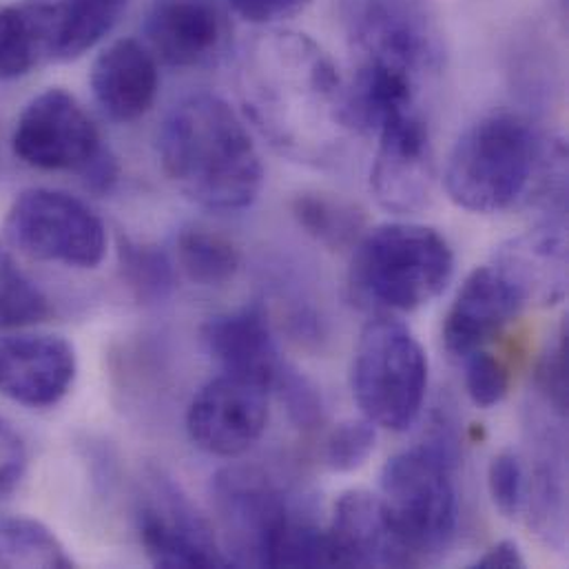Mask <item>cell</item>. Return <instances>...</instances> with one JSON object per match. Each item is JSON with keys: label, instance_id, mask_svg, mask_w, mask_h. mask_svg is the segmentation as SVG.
Masks as SVG:
<instances>
[{"label": "cell", "instance_id": "6da1fadb", "mask_svg": "<svg viewBox=\"0 0 569 569\" xmlns=\"http://www.w3.org/2000/svg\"><path fill=\"white\" fill-rule=\"evenodd\" d=\"M240 96L256 129L299 164H337L357 133L348 84L323 47L299 31L271 29L251 40Z\"/></svg>", "mask_w": 569, "mask_h": 569}, {"label": "cell", "instance_id": "7a4b0ae2", "mask_svg": "<svg viewBox=\"0 0 569 569\" xmlns=\"http://www.w3.org/2000/svg\"><path fill=\"white\" fill-rule=\"evenodd\" d=\"M158 156L169 182L209 211H244L264 187L253 136L238 111L213 93H193L167 113Z\"/></svg>", "mask_w": 569, "mask_h": 569}, {"label": "cell", "instance_id": "3957f363", "mask_svg": "<svg viewBox=\"0 0 569 569\" xmlns=\"http://www.w3.org/2000/svg\"><path fill=\"white\" fill-rule=\"evenodd\" d=\"M455 276V253L432 227L388 222L363 233L352 251L348 288L363 310L412 312L432 303Z\"/></svg>", "mask_w": 569, "mask_h": 569}, {"label": "cell", "instance_id": "277c9868", "mask_svg": "<svg viewBox=\"0 0 569 569\" xmlns=\"http://www.w3.org/2000/svg\"><path fill=\"white\" fill-rule=\"evenodd\" d=\"M543 140L515 113H495L468 127L455 142L443 187L463 211L492 216L517 204L535 176Z\"/></svg>", "mask_w": 569, "mask_h": 569}, {"label": "cell", "instance_id": "5b68a950", "mask_svg": "<svg viewBox=\"0 0 569 569\" xmlns=\"http://www.w3.org/2000/svg\"><path fill=\"white\" fill-rule=\"evenodd\" d=\"M459 450L423 441L386 461L379 501L415 566L443 557L457 535L459 501L452 472Z\"/></svg>", "mask_w": 569, "mask_h": 569}, {"label": "cell", "instance_id": "8992f818", "mask_svg": "<svg viewBox=\"0 0 569 569\" xmlns=\"http://www.w3.org/2000/svg\"><path fill=\"white\" fill-rule=\"evenodd\" d=\"M13 156L40 171L76 173L84 187L107 196L120 180V164L84 107L60 87L33 96L11 133Z\"/></svg>", "mask_w": 569, "mask_h": 569}, {"label": "cell", "instance_id": "52a82bcc", "mask_svg": "<svg viewBox=\"0 0 569 569\" xmlns=\"http://www.w3.org/2000/svg\"><path fill=\"white\" fill-rule=\"evenodd\" d=\"M350 388L372 426L390 432L415 426L428 390V355L415 332L388 315L370 319L355 346Z\"/></svg>", "mask_w": 569, "mask_h": 569}, {"label": "cell", "instance_id": "ba28073f", "mask_svg": "<svg viewBox=\"0 0 569 569\" xmlns=\"http://www.w3.org/2000/svg\"><path fill=\"white\" fill-rule=\"evenodd\" d=\"M357 64L399 71L419 84L441 73L448 47L435 0H337Z\"/></svg>", "mask_w": 569, "mask_h": 569}, {"label": "cell", "instance_id": "9c48e42d", "mask_svg": "<svg viewBox=\"0 0 569 569\" xmlns=\"http://www.w3.org/2000/svg\"><path fill=\"white\" fill-rule=\"evenodd\" d=\"M4 238L29 260L71 269H98L109 244L104 222L89 204L44 187L24 189L13 198L4 216Z\"/></svg>", "mask_w": 569, "mask_h": 569}, {"label": "cell", "instance_id": "30bf717a", "mask_svg": "<svg viewBox=\"0 0 569 569\" xmlns=\"http://www.w3.org/2000/svg\"><path fill=\"white\" fill-rule=\"evenodd\" d=\"M222 550L233 568H271L286 523L295 515L280 486L260 468L231 466L213 479Z\"/></svg>", "mask_w": 569, "mask_h": 569}, {"label": "cell", "instance_id": "8fae6325", "mask_svg": "<svg viewBox=\"0 0 569 569\" xmlns=\"http://www.w3.org/2000/svg\"><path fill=\"white\" fill-rule=\"evenodd\" d=\"M140 546L151 566L164 569L229 568L209 521L167 477L153 475L144 481L136 510ZM233 568V566H231Z\"/></svg>", "mask_w": 569, "mask_h": 569}, {"label": "cell", "instance_id": "7c38bea8", "mask_svg": "<svg viewBox=\"0 0 569 569\" xmlns=\"http://www.w3.org/2000/svg\"><path fill=\"white\" fill-rule=\"evenodd\" d=\"M370 167V191L377 204L395 216L421 213L435 193V153L419 109L383 122Z\"/></svg>", "mask_w": 569, "mask_h": 569}, {"label": "cell", "instance_id": "4fadbf2b", "mask_svg": "<svg viewBox=\"0 0 569 569\" xmlns=\"http://www.w3.org/2000/svg\"><path fill=\"white\" fill-rule=\"evenodd\" d=\"M269 426V390L220 375L204 383L187 410V432L207 455L233 459L249 452Z\"/></svg>", "mask_w": 569, "mask_h": 569}, {"label": "cell", "instance_id": "5bb4252c", "mask_svg": "<svg viewBox=\"0 0 569 569\" xmlns=\"http://www.w3.org/2000/svg\"><path fill=\"white\" fill-rule=\"evenodd\" d=\"M78 375L71 341L49 332H20L0 339V395L27 408L60 403Z\"/></svg>", "mask_w": 569, "mask_h": 569}, {"label": "cell", "instance_id": "9a60e30c", "mask_svg": "<svg viewBox=\"0 0 569 569\" xmlns=\"http://www.w3.org/2000/svg\"><path fill=\"white\" fill-rule=\"evenodd\" d=\"M147 47L176 69L213 64L229 42V18L220 0H156L144 20Z\"/></svg>", "mask_w": 569, "mask_h": 569}, {"label": "cell", "instance_id": "2e32d148", "mask_svg": "<svg viewBox=\"0 0 569 569\" xmlns=\"http://www.w3.org/2000/svg\"><path fill=\"white\" fill-rule=\"evenodd\" d=\"M523 308L526 301L495 264L475 269L443 319L441 341L446 352L452 359H466L490 343Z\"/></svg>", "mask_w": 569, "mask_h": 569}, {"label": "cell", "instance_id": "e0dca14e", "mask_svg": "<svg viewBox=\"0 0 569 569\" xmlns=\"http://www.w3.org/2000/svg\"><path fill=\"white\" fill-rule=\"evenodd\" d=\"M328 541L335 568H410L408 550L395 535L377 495L343 492L332 512Z\"/></svg>", "mask_w": 569, "mask_h": 569}, {"label": "cell", "instance_id": "ac0fdd59", "mask_svg": "<svg viewBox=\"0 0 569 569\" xmlns=\"http://www.w3.org/2000/svg\"><path fill=\"white\" fill-rule=\"evenodd\" d=\"M202 341L224 375L273 390L284 361L260 306L209 317L202 326Z\"/></svg>", "mask_w": 569, "mask_h": 569}, {"label": "cell", "instance_id": "d6986e66", "mask_svg": "<svg viewBox=\"0 0 569 569\" xmlns=\"http://www.w3.org/2000/svg\"><path fill=\"white\" fill-rule=\"evenodd\" d=\"M91 93L113 122H136L151 111L160 89V69L151 49L136 38L104 47L91 64Z\"/></svg>", "mask_w": 569, "mask_h": 569}, {"label": "cell", "instance_id": "ffe728a7", "mask_svg": "<svg viewBox=\"0 0 569 569\" xmlns=\"http://www.w3.org/2000/svg\"><path fill=\"white\" fill-rule=\"evenodd\" d=\"M492 264L512 282L526 306H555L568 295V238L563 224H537L501 244Z\"/></svg>", "mask_w": 569, "mask_h": 569}, {"label": "cell", "instance_id": "44dd1931", "mask_svg": "<svg viewBox=\"0 0 569 569\" xmlns=\"http://www.w3.org/2000/svg\"><path fill=\"white\" fill-rule=\"evenodd\" d=\"M53 0H16L0 7V82L18 80L53 51Z\"/></svg>", "mask_w": 569, "mask_h": 569}, {"label": "cell", "instance_id": "7402d4cb", "mask_svg": "<svg viewBox=\"0 0 569 569\" xmlns=\"http://www.w3.org/2000/svg\"><path fill=\"white\" fill-rule=\"evenodd\" d=\"M129 0H53L51 60H78L102 42L120 22Z\"/></svg>", "mask_w": 569, "mask_h": 569}, {"label": "cell", "instance_id": "603a6c76", "mask_svg": "<svg viewBox=\"0 0 569 569\" xmlns=\"http://www.w3.org/2000/svg\"><path fill=\"white\" fill-rule=\"evenodd\" d=\"M173 262L191 284L218 288L236 280L242 258L227 236L202 227H187L176 238Z\"/></svg>", "mask_w": 569, "mask_h": 569}, {"label": "cell", "instance_id": "cb8c5ba5", "mask_svg": "<svg viewBox=\"0 0 569 569\" xmlns=\"http://www.w3.org/2000/svg\"><path fill=\"white\" fill-rule=\"evenodd\" d=\"M290 211L306 236L332 251L355 247L363 236V211L328 193H297L290 202Z\"/></svg>", "mask_w": 569, "mask_h": 569}, {"label": "cell", "instance_id": "d4e9b609", "mask_svg": "<svg viewBox=\"0 0 569 569\" xmlns=\"http://www.w3.org/2000/svg\"><path fill=\"white\" fill-rule=\"evenodd\" d=\"M563 450L559 441L550 435L541 463L537 466L530 492V521L537 532L552 543L555 548H566V470H563Z\"/></svg>", "mask_w": 569, "mask_h": 569}, {"label": "cell", "instance_id": "484cf974", "mask_svg": "<svg viewBox=\"0 0 569 569\" xmlns=\"http://www.w3.org/2000/svg\"><path fill=\"white\" fill-rule=\"evenodd\" d=\"M0 568H76L62 541L40 521L0 519Z\"/></svg>", "mask_w": 569, "mask_h": 569}, {"label": "cell", "instance_id": "4316f807", "mask_svg": "<svg viewBox=\"0 0 569 569\" xmlns=\"http://www.w3.org/2000/svg\"><path fill=\"white\" fill-rule=\"evenodd\" d=\"M122 278L140 303L164 301L176 286V262L156 244L120 240L118 244Z\"/></svg>", "mask_w": 569, "mask_h": 569}, {"label": "cell", "instance_id": "83f0119b", "mask_svg": "<svg viewBox=\"0 0 569 569\" xmlns=\"http://www.w3.org/2000/svg\"><path fill=\"white\" fill-rule=\"evenodd\" d=\"M51 317L49 297L16 264L0 244V330H20Z\"/></svg>", "mask_w": 569, "mask_h": 569}, {"label": "cell", "instance_id": "f1b7e54d", "mask_svg": "<svg viewBox=\"0 0 569 569\" xmlns=\"http://www.w3.org/2000/svg\"><path fill=\"white\" fill-rule=\"evenodd\" d=\"M377 446V426L368 419H350L339 423L326 441V463L335 472L359 470Z\"/></svg>", "mask_w": 569, "mask_h": 569}, {"label": "cell", "instance_id": "f546056e", "mask_svg": "<svg viewBox=\"0 0 569 569\" xmlns=\"http://www.w3.org/2000/svg\"><path fill=\"white\" fill-rule=\"evenodd\" d=\"M535 386L546 406L561 419L568 417V323L548 341L535 372Z\"/></svg>", "mask_w": 569, "mask_h": 569}, {"label": "cell", "instance_id": "4dcf8cb0", "mask_svg": "<svg viewBox=\"0 0 569 569\" xmlns=\"http://www.w3.org/2000/svg\"><path fill=\"white\" fill-rule=\"evenodd\" d=\"M466 390L475 406L495 408L510 392V372L506 363L488 350H477L466 359Z\"/></svg>", "mask_w": 569, "mask_h": 569}, {"label": "cell", "instance_id": "1f68e13d", "mask_svg": "<svg viewBox=\"0 0 569 569\" xmlns=\"http://www.w3.org/2000/svg\"><path fill=\"white\" fill-rule=\"evenodd\" d=\"M488 490L495 508L503 517L515 519L523 510L528 501L526 497L528 486H526V470L517 452L503 450L495 455L488 468Z\"/></svg>", "mask_w": 569, "mask_h": 569}, {"label": "cell", "instance_id": "d6a6232c", "mask_svg": "<svg viewBox=\"0 0 569 569\" xmlns=\"http://www.w3.org/2000/svg\"><path fill=\"white\" fill-rule=\"evenodd\" d=\"M273 388L280 392V399L284 401L288 417L299 428H315L321 421L323 406H321L319 390L297 368L284 363Z\"/></svg>", "mask_w": 569, "mask_h": 569}, {"label": "cell", "instance_id": "836d02e7", "mask_svg": "<svg viewBox=\"0 0 569 569\" xmlns=\"http://www.w3.org/2000/svg\"><path fill=\"white\" fill-rule=\"evenodd\" d=\"M29 452L22 435L0 417V501L9 499L22 483Z\"/></svg>", "mask_w": 569, "mask_h": 569}, {"label": "cell", "instance_id": "e575fe53", "mask_svg": "<svg viewBox=\"0 0 569 569\" xmlns=\"http://www.w3.org/2000/svg\"><path fill=\"white\" fill-rule=\"evenodd\" d=\"M242 20L260 27L286 22L308 9L312 0H224Z\"/></svg>", "mask_w": 569, "mask_h": 569}, {"label": "cell", "instance_id": "d590c367", "mask_svg": "<svg viewBox=\"0 0 569 569\" xmlns=\"http://www.w3.org/2000/svg\"><path fill=\"white\" fill-rule=\"evenodd\" d=\"M470 568L475 569H523L526 557L517 541L503 539L495 543L483 557H479Z\"/></svg>", "mask_w": 569, "mask_h": 569}]
</instances>
